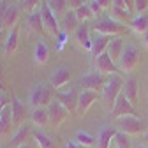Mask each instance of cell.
<instances>
[{
  "instance_id": "obj_34",
  "label": "cell",
  "mask_w": 148,
  "mask_h": 148,
  "mask_svg": "<svg viewBox=\"0 0 148 148\" xmlns=\"http://www.w3.org/2000/svg\"><path fill=\"white\" fill-rule=\"evenodd\" d=\"M76 16H78V20H79L81 23H86V20L94 18V12H92V9H90L88 4H85V5H81V7L76 11Z\"/></svg>"
},
{
  "instance_id": "obj_20",
  "label": "cell",
  "mask_w": 148,
  "mask_h": 148,
  "mask_svg": "<svg viewBox=\"0 0 148 148\" xmlns=\"http://www.w3.org/2000/svg\"><path fill=\"white\" fill-rule=\"evenodd\" d=\"M122 94L125 95V99L134 106V102L138 101V79L136 78H127L123 81V88Z\"/></svg>"
},
{
  "instance_id": "obj_50",
  "label": "cell",
  "mask_w": 148,
  "mask_h": 148,
  "mask_svg": "<svg viewBox=\"0 0 148 148\" xmlns=\"http://www.w3.org/2000/svg\"><path fill=\"white\" fill-rule=\"evenodd\" d=\"M0 49H2V48H0Z\"/></svg>"
},
{
  "instance_id": "obj_26",
  "label": "cell",
  "mask_w": 148,
  "mask_h": 148,
  "mask_svg": "<svg viewBox=\"0 0 148 148\" xmlns=\"http://www.w3.org/2000/svg\"><path fill=\"white\" fill-rule=\"evenodd\" d=\"M11 129H12V113H11V106H7L0 113V136L9 134Z\"/></svg>"
},
{
  "instance_id": "obj_46",
  "label": "cell",
  "mask_w": 148,
  "mask_h": 148,
  "mask_svg": "<svg viewBox=\"0 0 148 148\" xmlns=\"http://www.w3.org/2000/svg\"><path fill=\"white\" fill-rule=\"evenodd\" d=\"M143 44H145V46L148 48V32H146V34L143 35Z\"/></svg>"
},
{
  "instance_id": "obj_11",
  "label": "cell",
  "mask_w": 148,
  "mask_h": 148,
  "mask_svg": "<svg viewBox=\"0 0 148 148\" xmlns=\"http://www.w3.org/2000/svg\"><path fill=\"white\" fill-rule=\"evenodd\" d=\"M48 115H49V122H51L53 125H60V123H64V122L67 120L69 111H67L57 99H53V101L49 102V106H48Z\"/></svg>"
},
{
  "instance_id": "obj_22",
  "label": "cell",
  "mask_w": 148,
  "mask_h": 148,
  "mask_svg": "<svg viewBox=\"0 0 148 148\" xmlns=\"http://www.w3.org/2000/svg\"><path fill=\"white\" fill-rule=\"evenodd\" d=\"M20 7L18 5H9L7 12H5V20H4V27L5 30H14L18 27V21H20Z\"/></svg>"
},
{
  "instance_id": "obj_6",
  "label": "cell",
  "mask_w": 148,
  "mask_h": 148,
  "mask_svg": "<svg viewBox=\"0 0 148 148\" xmlns=\"http://www.w3.org/2000/svg\"><path fill=\"white\" fill-rule=\"evenodd\" d=\"M95 32L97 34H102V35H109V37H118L120 34H123L127 30L125 25L111 20V18H104V20H99L95 23Z\"/></svg>"
},
{
  "instance_id": "obj_28",
  "label": "cell",
  "mask_w": 148,
  "mask_h": 148,
  "mask_svg": "<svg viewBox=\"0 0 148 148\" xmlns=\"http://www.w3.org/2000/svg\"><path fill=\"white\" fill-rule=\"evenodd\" d=\"M32 122L34 125L37 127H42V125H48L49 123V115H48V108H35L32 111Z\"/></svg>"
},
{
  "instance_id": "obj_48",
  "label": "cell",
  "mask_w": 148,
  "mask_h": 148,
  "mask_svg": "<svg viewBox=\"0 0 148 148\" xmlns=\"http://www.w3.org/2000/svg\"><path fill=\"white\" fill-rule=\"evenodd\" d=\"M145 139L148 141V129H146V132H145Z\"/></svg>"
},
{
  "instance_id": "obj_5",
  "label": "cell",
  "mask_w": 148,
  "mask_h": 148,
  "mask_svg": "<svg viewBox=\"0 0 148 148\" xmlns=\"http://www.w3.org/2000/svg\"><path fill=\"white\" fill-rule=\"evenodd\" d=\"M41 12H42V23H44V30H46L49 35H53V37H58V35L62 34L60 23H58V20H57V14H55V12L49 9V5H48V2H46V0L42 2V5H41Z\"/></svg>"
},
{
  "instance_id": "obj_36",
  "label": "cell",
  "mask_w": 148,
  "mask_h": 148,
  "mask_svg": "<svg viewBox=\"0 0 148 148\" xmlns=\"http://www.w3.org/2000/svg\"><path fill=\"white\" fill-rule=\"evenodd\" d=\"M7 9H9V4L5 2V0H0V34L5 30L4 20H5V12H7Z\"/></svg>"
},
{
  "instance_id": "obj_1",
  "label": "cell",
  "mask_w": 148,
  "mask_h": 148,
  "mask_svg": "<svg viewBox=\"0 0 148 148\" xmlns=\"http://www.w3.org/2000/svg\"><path fill=\"white\" fill-rule=\"evenodd\" d=\"M122 88H123V79H122L120 74H111V76L106 79L104 88H102V99H104V104H106V108L109 111H113L115 102L120 97Z\"/></svg>"
},
{
  "instance_id": "obj_8",
  "label": "cell",
  "mask_w": 148,
  "mask_h": 148,
  "mask_svg": "<svg viewBox=\"0 0 148 148\" xmlns=\"http://www.w3.org/2000/svg\"><path fill=\"white\" fill-rule=\"evenodd\" d=\"M111 116L118 120V118H123V116H138V115H136L134 106L125 99V95H123V94H120V97H118V99H116V102H115L113 111H111Z\"/></svg>"
},
{
  "instance_id": "obj_7",
  "label": "cell",
  "mask_w": 148,
  "mask_h": 148,
  "mask_svg": "<svg viewBox=\"0 0 148 148\" xmlns=\"http://www.w3.org/2000/svg\"><path fill=\"white\" fill-rule=\"evenodd\" d=\"M78 97L79 94L74 88L67 90V92H55V99H57L69 113H76V109H78Z\"/></svg>"
},
{
  "instance_id": "obj_16",
  "label": "cell",
  "mask_w": 148,
  "mask_h": 148,
  "mask_svg": "<svg viewBox=\"0 0 148 148\" xmlns=\"http://www.w3.org/2000/svg\"><path fill=\"white\" fill-rule=\"evenodd\" d=\"M111 39L113 37H109V35H102V34H94L92 35V55L97 58V57H101V55H104L106 51H108V46H109V42H111Z\"/></svg>"
},
{
  "instance_id": "obj_39",
  "label": "cell",
  "mask_w": 148,
  "mask_h": 148,
  "mask_svg": "<svg viewBox=\"0 0 148 148\" xmlns=\"http://www.w3.org/2000/svg\"><path fill=\"white\" fill-rule=\"evenodd\" d=\"M81 5H85V0H67V9L69 11H78Z\"/></svg>"
},
{
  "instance_id": "obj_25",
  "label": "cell",
  "mask_w": 148,
  "mask_h": 148,
  "mask_svg": "<svg viewBox=\"0 0 148 148\" xmlns=\"http://www.w3.org/2000/svg\"><path fill=\"white\" fill-rule=\"evenodd\" d=\"M30 134H34L32 129H30L28 125H21L20 129H18V132L12 136L11 146H12V148H18V146H21V145H27V139H28Z\"/></svg>"
},
{
  "instance_id": "obj_45",
  "label": "cell",
  "mask_w": 148,
  "mask_h": 148,
  "mask_svg": "<svg viewBox=\"0 0 148 148\" xmlns=\"http://www.w3.org/2000/svg\"><path fill=\"white\" fill-rule=\"evenodd\" d=\"M127 2V7H129V11H132L134 9V0H125Z\"/></svg>"
},
{
  "instance_id": "obj_21",
  "label": "cell",
  "mask_w": 148,
  "mask_h": 148,
  "mask_svg": "<svg viewBox=\"0 0 148 148\" xmlns=\"http://www.w3.org/2000/svg\"><path fill=\"white\" fill-rule=\"evenodd\" d=\"M129 28H131L134 34H138V35H145L148 32V16L146 14H138L136 18L131 20Z\"/></svg>"
},
{
  "instance_id": "obj_19",
  "label": "cell",
  "mask_w": 148,
  "mask_h": 148,
  "mask_svg": "<svg viewBox=\"0 0 148 148\" xmlns=\"http://www.w3.org/2000/svg\"><path fill=\"white\" fill-rule=\"evenodd\" d=\"M123 48H125V44H123V39L118 35V37H113L111 39V42H109V46H108V55H109V58L113 60L116 65H118V60H120V57H122V51H123Z\"/></svg>"
},
{
  "instance_id": "obj_49",
  "label": "cell",
  "mask_w": 148,
  "mask_h": 148,
  "mask_svg": "<svg viewBox=\"0 0 148 148\" xmlns=\"http://www.w3.org/2000/svg\"><path fill=\"white\" fill-rule=\"evenodd\" d=\"M134 148H146L145 145H138V146H134Z\"/></svg>"
},
{
  "instance_id": "obj_10",
  "label": "cell",
  "mask_w": 148,
  "mask_h": 148,
  "mask_svg": "<svg viewBox=\"0 0 148 148\" xmlns=\"http://www.w3.org/2000/svg\"><path fill=\"white\" fill-rule=\"evenodd\" d=\"M81 88L83 90H92V92H102V88H104V83H106V79L102 78V74L101 72H88L86 76H83L81 78Z\"/></svg>"
},
{
  "instance_id": "obj_38",
  "label": "cell",
  "mask_w": 148,
  "mask_h": 148,
  "mask_svg": "<svg viewBox=\"0 0 148 148\" xmlns=\"http://www.w3.org/2000/svg\"><path fill=\"white\" fill-rule=\"evenodd\" d=\"M7 106H11V99H9V95L4 90H0V113H2Z\"/></svg>"
},
{
  "instance_id": "obj_32",
  "label": "cell",
  "mask_w": 148,
  "mask_h": 148,
  "mask_svg": "<svg viewBox=\"0 0 148 148\" xmlns=\"http://www.w3.org/2000/svg\"><path fill=\"white\" fill-rule=\"evenodd\" d=\"M48 2V5H49V9L55 12V14H64L65 11H67V0H46Z\"/></svg>"
},
{
  "instance_id": "obj_47",
  "label": "cell",
  "mask_w": 148,
  "mask_h": 148,
  "mask_svg": "<svg viewBox=\"0 0 148 148\" xmlns=\"http://www.w3.org/2000/svg\"><path fill=\"white\" fill-rule=\"evenodd\" d=\"M18 148H30L28 145H21V146H18Z\"/></svg>"
},
{
  "instance_id": "obj_24",
  "label": "cell",
  "mask_w": 148,
  "mask_h": 148,
  "mask_svg": "<svg viewBox=\"0 0 148 148\" xmlns=\"http://www.w3.org/2000/svg\"><path fill=\"white\" fill-rule=\"evenodd\" d=\"M34 58H35V62L39 64V65H44L49 60V48H48V44L44 41H39V42L35 44V48H34Z\"/></svg>"
},
{
  "instance_id": "obj_33",
  "label": "cell",
  "mask_w": 148,
  "mask_h": 148,
  "mask_svg": "<svg viewBox=\"0 0 148 148\" xmlns=\"http://www.w3.org/2000/svg\"><path fill=\"white\" fill-rule=\"evenodd\" d=\"M115 148H132V145H131V139H129V136L125 134V132H116L115 134Z\"/></svg>"
},
{
  "instance_id": "obj_2",
  "label": "cell",
  "mask_w": 148,
  "mask_h": 148,
  "mask_svg": "<svg viewBox=\"0 0 148 148\" xmlns=\"http://www.w3.org/2000/svg\"><path fill=\"white\" fill-rule=\"evenodd\" d=\"M53 95H55V88L51 85H46V83H41V85H35L34 90L30 92V104L32 108H48L49 102L53 101Z\"/></svg>"
},
{
  "instance_id": "obj_12",
  "label": "cell",
  "mask_w": 148,
  "mask_h": 148,
  "mask_svg": "<svg viewBox=\"0 0 148 148\" xmlns=\"http://www.w3.org/2000/svg\"><path fill=\"white\" fill-rule=\"evenodd\" d=\"M94 65H95L97 72H101V74H108V76H111V74H120V72H122L120 67L109 58V55H108V53H104V55H101V57H97L95 62H94Z\"/></svg>"
},
{
  "instance_id": "obj_18",
  "label": "cell",
  "mask_w": 148,
  "mask_h": 148,
  "mask_svg": "<svg viewBox=\"0 0 148 148\" xmlns=\"http://www.w3.org/2000/svg\"><path fill=\"white\" fill-rule=\"evenodd\" d=\"M27 27L34 34H44L46 32L44 30V23H42V12H41V9H37L35 12H32V14L27 16Z\"/></svg>"
},
{
  "instance_id": "obj_14",
  "label": "cell",
  "mask_w": 148,
  "mask_h": 148,
  "mask_svg": "<svg viewBox=\"0 0 148 148\" xmlns=\"http://www.w3.org/2000/svg\"><path fill=\"white\" fill-rule=\"evenodd\" d=\"M81 25V21L78 20V16H76V11H65L62 14V20H60V28L64 34H74L78 30V27Z\"/></svg>"
},
{
  "instance_id": "obj_44",
  "label": "cell",
  "mask_w": 148,
  "mask_h": 148,
  "mask_svg": "<svg viewBox=\"0 0 148 148\" xmlns=\"http://www.w3.org/2000/svg\"><path fill=\"white\" fill-rule=\"evenodd\" d=\"M4 69H2V64H0V90H2L4 88Z\"/></svg>"
},
{
  "instance_id": "obj_31",
  "label": "cell",
  "mask_w": 148,
  "mask_h": 148,
  "mask_svg": "<svg viewBox=\"0 0 148 148\" xmlns=\"http://www.w3.org/2000/svg\"><path fill=\"white\" fill-rule=\"evenodd\" d=\"M74 141H78L81 146H92L95 143V138L92 136V134H88V132H83V131H78L76 132V136H74Z\"/></svg>"
},
{
  "instance_id": "obj_29",
  "label": "cell",
  "mask_w": 148,
  "mask_h": 148,
  "mask_svg": "<svg viewBox=\"0 0 148 148\" xmlns=\"http://www.w3.org/2000/svg\"><path fill=\"white\" fill-rule=\"evenodd\" d=\"M109 18L115 20L122 25H129L131 23V12L125 11V9H118V7H111L109 9Z\"/></svg>"
},
{
  "instance_id": "obj_42",
  "label": "cell",
  "mask_w": 148,
  "mask_h": 148,
  "mask_svg": "<svg viewBox=\"0 0 148 148\" xmlns=\"http://www.w3.org/2000/svg\"><path fill=\"white\" fill-rule=\"evenodd\" d=\"M113 7H118V9H125V11H129L125 0H113ZM129 12H131V11H129Z\"/></svg>"
},
{
  "instance_id": "obj_40",
  "label": "cell",
  "mask_w": 148,
  "mask_h": 148,
  "mask_svg": "<svg viewBox=\"0 0 148 148\" xmlns=\"http://www.w3.org/2000/svg\"><path fill=\"white\" fill-rule=\"evenodd\" d=\"M88 5H90L92 12H94V16H99V14H102V12H104V11H102V7L97 4V0H92V2H90Z\"/></svg>"
},
{
  "instance_id": "obj_41",
  "label": "cell",
  "mask_w": 148,
  "mask_h": 148,
  "mask_svg": "<svg viewBox=\"0 0 148 148\" xmlns=\"http://www.w3.org/2000/svg\"><path fill=\"white\" fill-rule=\"evenodd\" d=\"M97 4L102 7V11H109L113 7V0H97Z\"/></svg>"
},
{
  "instance_id": "obj_9",
  "label": "cell",
  "mask_w": 148,
  "mask_h": 148,
  "mask_svg": "<svg viewBox=\"0 0 148 148\" xmlns=\"http://www.w3.org/2000/svg\"><path fill=\"white\" fill-rule=\"evenodd\" d=\"M69 81H71V69H69V65L62 64V65H58L57 69H55V72L51 74L49 85L55 88V92H58V90H60L62 86H65Z\"/></svg>"
},
{
  "instance_id": "obj_3",
  "label": "cell",
  "mask_w": 148,
  "mask_h": 148,
  "mask_svg": "<svg viewBox=\"0 0 148 148\" xmlns=\"http://www.w3.org/2000/svg\"><path fill=\"white\" fill-rule=\"evenodd\" d=\"M141 62V53L134 44H127L122 51V57L118 60V67L122 72H132Z\"/></svg>"
},
{
  "instance_id": "obj_17",
  "label": "cell",
  "mask_w": 148,
  "mask_h": 148,
  "mask_svg": "<svg viewBox=\"0 0 148 148\" xmlns=\"http://www.w3.org/2000/svg\"><path fill=\"white\" fill-rule=\"evenodd\" d=\"M74 37H76L78 46H81L83 49H92V35H90V27L86 23H81L78 27V30L74 32Z\"/></svg>"
},
{
  "instance_id": "obj_23",
  "label": "cell",
  "mask_w": 148,
  "mask_h": 148,
  "mask_svg": "<svg viewBox=\"0 0 148 148\" xmlns=\"http://www.w3.org/2000/svg\"><path fill=\"white\" fill-rule=\"evenodd\" d=\"M118 131L115 127H104L97 136V146L99 148H111V141L115 139V134Z\"/></svg>"
},
{
  "instance_id": "obj_15",
  "label": "cell",
  "mask_w": 148,
  "mask_h": 148,
  "mask_svg": "<svg viewBox=\"0 0 148 148\" xmlns=\"http://www.w3.org/2000/svg\"><path fill=\"white\" fill-rule=\"evenodd\" d=\"M11 113H12V125L21 127L23 122L27 120V106L16 95H12V99H11Z\"/></svg>"
},
{
  "instance_id": "obj_37",
  "label": "cell",
  "mask_w": 148,
  "mask_h": 148,
  "mask_svg": "<svg viewBox=\"0 0 148 148\" xmlns=\"http://www.w3.org/2000/svg\"><path fill=\"white\" fill-rule=\"evenodd\" d=\"M146 9H148V0H134V11L138 14H145Z\"/></svg>"
},
{
  "instance_id": "obj_4",
  "label": "cell",
  "mask_w": 148,
  "mask_h": 148,
  "mask_svg": "<svg viewBox=\"0 0 148 148\" xmlns=\"http://www.w3.org/2000/svg\"><path fill=\"white\" fill-rule=\"evenodd\" d=\"M118 131L125 132L127 136H139L146 132V129L143 120H139L138 116H123L118 118Z\"/></svg>"
},
{
  "instance_id": "obj_30",
  "label": "cell",
  "mask_w": 148,
  "mask_h": 148,
  "mask_svg": "<svg viewBox=\"0 0 148 148\" xmlns=\"http://www.w3.org/2000/svg\"><path fill=\"white\" fill-rule=\"evenodd\" d=\"M34 138H35V141H37V145H39V148H55V143L51 141V138L46 134V132H42V131H34Z\"/></svg>"
},
{
  "instance_id": "obj_13",
  "label": "cell",
  "mask_w": 148,
  "mask_h": 148,
  "mask_svg": "<svg viewBox=\"0 0 148 148\" xmlns=\"http://www.w3.org/2000/svg\"><path fill=\"white\" fill-rule=\"evenodd\" d=\"M97 99H99V94H97V92L81 90V92H79V97H78V109H76V113H78L79 116H85L86 111L90 109V106L94 104Z\"/></svg>"
},
{
  "instance_id": "obj_27",
  "label": "cell",
  "mask_w": 148,
  "mask_h": 148,
  "mask_svg": "<svg viewBox=\"0 0 148 148\" xmlns=\"http://www.w3.org/2000/svg\"><path fill=\"white\" fill-rule=\"evenodd\" d=\"M18 41H20V30H18V27L14 30L9 32L7 35V41H5V46H4V51L7 57H11V55L18 49Z\"/></svg>"
},
{
  "instance_id": "obj_35",
  "label": "cell",
  "mask_w": 148,
  "mask_h": 148,
  "mask_svg": "<svg viewBox=\"0 0 148 148\" xmlns=\"http://www.w3.org/2000/svg\"><path fill=\"white\" fill-rule=\"evenodd\" d=\"M42 2H44V0H23V11L28 12V14H32L37 9H41Z\"/></svg>"
},
{
  "instance_id": "obj_43",
  "label": "cell",
  "mask_w": 148,
  "mask_h": 148,
  "mask_svg": "<svg viewBox=\"0 0 148 148\" xmlns=\"http://www.w3.org/2000/svg\"><path fill=\"white\" fill-rule=\"evenodd\" d=\"M64 148H85V146H81L78 141H69V143H65Z\"/></svg>"
}]
</instances>
